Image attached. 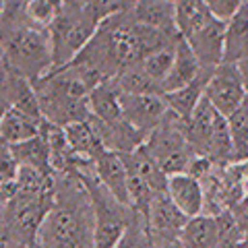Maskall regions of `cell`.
Instances as JSON below:
<instances>
[{
	"label": "cell",
	"mask_w": 248,
	"mask_h": 248,
	"mask_svg": "<svg viewBox=\"0 0 248 248\" xmlns=\"http://www.w3.org/2000/svg\"><path fill=\"white\" fill-rule=\"evenodd\" d=\"M37 248H95V209L79 174H54V205L40 228Z\"/></svg>",
	"instance_id": "obj_1"
},
{
	"label": "cell",
	"mask_w": 248,
	"mask_h": 248,
	"mask_svg": "<svg viewBox=\"0 0 248 248\" xmlns=\"http://www.w3.org/2000/svg\"><path fill=\"white\" fill-rule=\"evenodd\" d=\"M168 197L174 201V205L192 219L205 213V186L199 178L190 174H174L168 180Z\"/></svg>",
	"instance_id": "obj_9"
},
{
	"label": "cell",
	"mask_w": 248,
	"mask_h": 248,
	"mask_svg": "<svg viewBox=\"0 0 248 248\" xmlns=\"http://www.w3.org/2000/svg\"><path fill=\"white\" fill-rule=\"evenodd\" d=\"M97 178L122 205L130 207L128 199V166L122 153L106 151L102 157L95 159Z\"/></svg>",
	"instance_id": "obj_10"
},
{
	"label": "cell",
	"mask_w": 248,
	"mask_h": 248,
	"mask_svg": "<svg viewBox=\"0 0 248 248\" xmlns=\"http://www.w3.org/2000/svg\"><path fill=\"white\" fill-rule=\"evenodd\" d=\"M33 87L46 122L64 128L73 122L91 118V89L68 68H58V71L48 73L40 81H35Z\"/></svg>",
	"instance_id": "obj_2"
},
{
	"label": "cell",
	"mask_w": 248,
	"mask_h": 248,
	"mask_svg": "<svg viewBox=\"0 0 248 248\" xmlns=\"http://www.w3.org/2000/svg\"><path fill=\"white\" fill-rule=\"evenodd\" d=\"M153 248H184L180 234H151Z\"/></svg>",
	"instance_id": "obj_30"
},
{
	"label": "cell",
	"mask_w": 248,
	"mask_h": 248,
	"mask_svg": "<svg viewBox=\"0 0 248 248\" xmlns=\"http://www.w3.org/2000/svg\"><path fill=\"white\" fill-rule=\"evenodd\" d=\"M203 68L205 66L201 64L199 56L192 52V48L182 37L180 44H178V50H176L174 66H172V71H170L168 79L164 81V95L166 93L182 89V87H186V85H190L201 73H203Z\"/></svg>",
	"instance_id": "obj_14"
},
{
	"label": "cell",
	"mask_w": 248,
	"mask_h": 248,
	"mask_svg": "<svg viewBox=\"0 0 248 248\" xmlns=\"http://www.w3.org/2000/svg\"><path fill=\"white\" fill-rule=\"evenodd\" d=\"M228 126L234 143V155L236 161L248 159V99L238 108V110L228 116Z\"/></svg>",
	"instance_id": "obj_23"
},
{
	"label": "cell",
	"mask_w": 248,
	"mask_h": 248,
	"mask_svg": "<svg viewBox=\"0 0 248 248\" xmlns=\"http://www.w3.org/2000/svg\"><path fill=\"white\" fill-rule=\"evenodd\" d=\"M114 81H116V85H118L120 93H126V95H151V93L164 95L161 85L145 71V68L141 66V62L122 68Z\"/></svg>",
	"instance_id": "obj_21"
},
{
	"label": "cell",
	"mask_w": 248,
	"mask_h": 248,
	"mask_svg": "<svg viewBox=\"0 0 248 248\" xmlns=\"http://www.w3.org/2000/svg\"><path fill=\"white\" fill-rule=\"evenodd\" d=\"M2 68L25 77L31 83L54 71V54L48 29L17 27L2 31Z\"/></svg>",
	"instance_id": "obj_3"
},
{
	"label": "cell",
	"mask_w": 248,
	"mask_h": 248,
	"mask_svg": "<svg viewBox=\"0 0 248 248\" xmlns=\"http://www.w3.org/2000/svg\"><path fill=\"white\" fill-rule=\"evenodd\" d=\"M62 11H64V0H31L27 9L29 25L37 29H50Z\"/></svg>",
	"instance_id": "obj_25"
},
{
	"label": "cell",
	"mask_w": 248,
	"mask_h": 248,
	"mask_svg": "<svg viewBox=\"0 0 248 248\" xmlns=\"http://www.w3.org/2000/svg\"><path fill=\"white\" fill-rule=\"evenodd\" d=\"M120 99L124 120L130 122L147 137L166 120L170 112L166 97L159 93H151V95H126V93H122Z\"/></svg>",
	"instance_id": "obj_7"
},
{
	"label": "cell",
	"mask_w": 248,
	"mask_h": 248,
	"mask_svg": "<svg viewBox=\"0 0 248 248\" xmlns=\"http://www.w3.org/2000/svg\"><path fill=\"white\" fill-rule=\"evenodd\" d=\"M238 68H240V75H242L244 87H246V93H248V58L240 62V64H238Z\"/></svg>",
	"instance_id": "obj_33"
},
{
	"label": "cell",
	"mask_w": 248,
	"mask_h": 248,
	"mask_svg": "<svg viewBox=\"0 0 248 248\" xmlns=\"http://www.w3.org/2000/svg\"><path fill=\"white\" fill-rule=\"evenodd\" d=\"M64 130H66V139H68V145H71L73 153L83 159L95 161L108 151L97 135V130L93 128V124L89 120L73 122L68 126H64Z\"/></svg>",
	"instance_id": "obj_18"
},
{
	"label": "cell",
	"mask_w": 248,
	"mask_h": 248,
	"mask_svg": "<svg viewBox=\"0 0 248 248\" xmlns=\"http://www.w3.org/2000/svg\"><path fill=\"white\" fill-rule=\"evenodd\" d=\"M248 58V2L226 23L223 62L240 64Z\"/></svg>",
	"instance_id": "obj_15"
},
{
	"label": "cell",
	"mask_w": 248,
	"mask_h": 248,
	"mask_svg": "<svg viewBox=\"0 0 248 248\" xmlns=\"http://www.w3.org/2000/svg\"><path fill=\"white\" fill-rule=\"evenodd\" d=\"M124 159H126V166H128L130 172H135L141 180H145L155 192H157V195L159 192H168L170 176L159 168L157 161L151 157V153L147 151L145 145H141L133 153H126Z\"/></svg>",
	"instance_id": "obj_20"
},
{
	"label": "cell",
	"mask_w": 248,
	"mask_h": 248,
	"mask_svg": "<svg viewBox=\"0 0 248 248\" xmlns=\"http://www.w3.org/2000/svg\"><path fill=\"white\" fill-rule=\"evenodd\" d=\"M178 44L168 46V48H161V50L153 52V54H149V56H145L141 60V66L161 85V89H164V81L168 79V75H170V71H172V66H174Z\"/></svg>",
	"instance_id": "obj_24"
},
{
	"label": "cell",
	"mask_w": 248,
	"mask_h": 248,
	"mask_svg": "<svg viewBox=\"0 0 248 248\" xmlns=\"http://www.w3.org/2000/svg\"><path fill=\"white\" fill-rule=\"evenodd\" d=\"M213 71L215 68H203V73H201L190 85H186V87H182V89L166 93L164 95L168 106H170V112H172L174 116H178L182 122H188L192 112L197 110V106L203 102L207 83H209V79H211Z\"/></svg>",
	"instance_id": "obj_11"
},
{
	"label": "cell",
	"mask_w": 248,
	"mask_h": 248,
	"mask_svg": "<svg viewBox=\"0 0 248 248\" xmlns=\"http://www.w3.org/2000/svg\"><path fill=\"white\" fill-rule=\"evenodd\" d=\"M135 21L155 27L168 35H180L176 25V2L174 0H139L133 11Z\"/></svg>",
	"instance_id": "obj_13"
},
{
	"label": "cell",
	"mask_w": 248,
	"mask_h": 248,
	"mask_svg": "<svg viewBox=\"0 0 248 248\" xmlns=\"http://www.w3.org/2000/svg\"><path fill=\"white\" fill-rule=\"evenodd\" d=\"M203 2L207 4V9L211 11L213 17H217L223 23H228L248 2V0H203Z\"/></svg>",
	"instance_id": "obj_29"
},
{
	"label": "cell",
	"mask_w": 248,
	"mask_h": 248,
	"mask_svg": "<svg viewBox=\"0 0 248 248\" xmlns=\"http://www.w3.org/2000/svg\"><path fill=\"white\" fill-rule=\"evenodd\" d=\"M19 170H21V166H19L17 157H15L11 145L0 143V182L17 180Z\"/></svg>",
	"instance_id": "obj_28"
},
{
	"label": "cell",
	"mask_w": 248,
	"mask_h": 248,
	"mask_svg": "<svg viewBox=\"0 0 248 248\" xmlns=\"http://www.w3.org/2000/svg\"><path fill=\"white\" fill-rule=\"evenodd\" d=\"M97 29L99 23L89 17L83 9L64 4V11L60 13V17L48 29L54 54V71L71 64L83 52L85 46L93 40Z\"/></svg>",
	"instance_id": "obj_4"
},
{
	"label": "cell",
	"mask_w": 248,
	"mask_h": 248,
	"mask_svg": "<svg viewBox=\"0 0 248 248\" xmlns=\"http://www.w3.org/2000/svg\"><path fill=\"white\" fill-rule=\"evenodd\" d=\"M205 97L221 116L228 118V116L234 114L248 99V93H246L238 64L221 62L219 66H215L211 79L207 83Z\"/></svg>",
	"instance_id": "obj_6"
},
{
	"label": "cell",
	"mask_w": 248,
	"mask_h": 248,
	"mask_svg": "<svg viewBox=\"0 0 248 248\" xmlns=\"http://www.w3.org/2000/svg\"><path fill=\"white\" fill-rule=\"evenodd\" d=\"M42 124L44 120L31 118L15 108H9V110H2V118H0V139L6 145L25 143L42 135Z\"/></svg>",
	"instance_id": "obj_17"
},
{
	"label": "cell",
	"mask_w": 248,
	"mask_h": 248,
	"mask_svg": "<svg viewBox=\"0 0 248 248\" xmlns=\"http://www.w3.org/2000/svg\"><path fill=\"white\" fill-rule=\"evenodd\" d=\"M232 213H234L238 226H240V230H242V234H248V192L240 199V203L232 209Z\"/></svg>",
	"instance_id": "obj_31"
},
{
	"label": "cell",
	"mask_w": 248,
	"mask_h": 248,
	"mask_svg": "<svg viewBox=\"0 0 248 248\" xmlns=\"http://www.w3.org/2000/svg\"><path fill=\"white\" fill-rule=\"evenodd\" d=\"M29 2L31 0H2V11H0L2 31L29 25V19H27Z\"/></svg>",
	"instance_id": "obj_27"
},
{
	"label": "cell",
	"mask_w": 248,
	"mask_h": 248,
	"mask_svg": "<svg viewBox=\"0 0 248 248\" xmlns=\"http://www.w3.org/2000/svg\"><path fill=\"white\" fill-rule=\"evenodd\" d=\"M11 149L17 157L19 166L23 168H33L44 174H54L52 161H50V147L46 143L44 135H37L35 139H29L25 143L11 145Z\"/></svg>",
	"instance_id": "obj_22"
},
{
	"label": "cell",
	"mask_w": 248,
	"mask_h": 248,
	"mask_svg": "<svg viewBox=\"0 0 248 248\" xmlns=\"http://www.w3.org/2000/svg\"><path fill=\"white\" fill-rule=\"evenodd\" d=\"M180 240L184 248H221L217 219L207 213L192 217L180 232Z\"/></svg>",
	"instance_id": "obj_19"
},
{
	"label": "cell",
	"mask_w": 248,
	"mask_h": 248,
	"mask_svg": "<svg viewBox=\"0 0 248 248\" xmlns=\"http://www.w3.org/2000/svg\"><path fill=\"white\" fill-rule=\"evenodd\" d=\"M116 248H153L149 221H147L145 215L135 211L133 221L128 223L126 232L122 234L120 242L116 244Z\"/></svg>",
	"instance_id": "obj_26"
},
{
	"label": "cell",
	"mask_w": 248,
	"mask_h": 248,
	"mask_svg": "<svg viewBox=\"0 0 248 248\" xmlns=\"http://www.w3.org/2000/svg\"><path fill=\"white\" fill-rule=\"evenodd\" d=\"M122 93L118 89L114 79L99 83L97 87H93L89 93V108L91 116L102 122H118L124 120L122 114Z\"/></svg>",
	"instance_id": "obj_16"
},
{
	"label": "cell",
	"mask_w": 248,
	"mask_h": 248,
	"mask_svg": "<svg viewBox=\"0 0 248 248\" xmlns=\"http://www.w3.org/2000/svg\"><path fill=\"white\" fill-rule=\"evenodd\" d=\"M147 221H149L151 234H180L188 223V217L174 205L168 192H159L149 207Z\"/></svg>",
	"instance_id": "obj_12"
},
{
	"label": "cell",
	"mask_w": 248,
	"mask_h": 248,
	"mask_svg": "<svg viewBox=\"0 0 248 248\" xmlns=\"http://www.w3.org/2000/svg\"><path fill=\"white\" fill-rule=\"evenodd\" d=\"M0 99H2V110H9L15 108L23 114L31 116V118L44 120L42 116V108H40V99H37V93L33 83L25 77H21L13 71H6L2 68V81H0Z\"/></svg>",
	"instance_id": "obj_8"
},
{
	"label": "cell",
	"mask_w": 248,
	"mask_h": 248,
	"mask_svg": "<svg viewBox=\"0 0 248 248\" xmlns=\"http://www.w3.org/2000/svg\"><path fill=\"white\" fill-rule=\"evenodd\" d=\"M118 4V13H126V15H133V11L137 9L139 0H116Z\"/></svg>",
	"instance_id": "obj_32"
},
{
	"label": "cell",
	"mask_w": 248,
	"mask_h": 248,
	"mask_svg": "<svg viewBox=\"0 0 248 248\" xmlns=\"http://www.w3.org/2000/svg\"><path fill=\"white\" fill-rule=\"evenodd\" d=\"M238 248H248V234H244L242 236V242H240V246Z\"/></svg>",
	"instance_id": "obj_34"
},
{
	"label": "cell",
	"mask_w": 248,
	"mask_h": 248,
	"mask_svg": "<svg viewBox=\"0 0 248 248\" xmlns=\"http://www.w3.org/2000/svg\"><path fill=\"white\" fill-rule=\"evenodd\" d=\"M145 147L168 176L186 174L197 157V151L192 149L190 141L186 139L182 120L172 112H168L166 120L149 133Z\"/></svg>",
	"instance_id": "obj_5"
}]
</instances>
